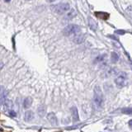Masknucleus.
<instances>
[{"mask_svg":"<svg viewBox=\"0 0 132 132\" xmlns=\"http://www.w3.org/2000/svg\"><path fill=\"white\" fill-rule=\"evenodd\" d=\"M84 39H85V37H84V35L83 34V33H80V34H78V35L75 36L74 37H73V42H75L76 44H81L84 42Z\"/></svg>","mask_w":132,"mask_h":132,"instance_id":"obj_7","label":"nucleus"},{"mask_svg":"<svg viewBox=\"0 0 132 132\" xmlns=\"http://www.w3.org/2000/svg\"><path fill=\"white\" fill-rule=\"evenodd\" d=\"M10 1H11V0H5V2H7V3H9Z\"/></svg>","mask_w":132,"mask_h":132,"instance_id":"obj_25","label":"nucleus"},{"mask_svg":"<svg viewBox=\"0 0 132 132\" xmlns=\"http://www.w3.org/2000/svg\"><path fill=\"white\" fill-rule=\"evenodd\" d=\"M7 100V91L4 87H1V104L4 105V101Z\"/></svg>","mask_w":132,"mask_h":132,"instance_id":"obj_10","label":"nucleus"},{"mask_svg":"<svg viewBox=\"0 0 132 132\" xmlns=\"http://www.w3.org/2000/svg\"><path fill=\"white\" fill-rule=\"evenodd\" d=\"M53 1H55V0H48V2H50V3L53 2Z\"/></svg>","mask_w":132,"mask_h":132,"instance_id":"obj_24","label":"nucleus"},{"mask_svg":"<svg viewBox=\"0 0 132 132\" xmlns=\"http://www.w3.org/2000/svg\"><path fill=\"white\" fill-rule=\"evenodd\" d=\"M109 37H111V38L114 39L115 40H117V38L116 37H114V36H109Z\"/></svg>","mask_w":132,"mask_h":132,"instance_id":"obj_22","label":"nucleus"},{"mask_svg":"<svg viewBox=\"0 0 132 132\" xmlns=\"http://www.w3.org/2000/svg\"><path fill=\"white\" fill-rule=\"evenodd\" d=\"M105 58H106V55H99V56H97V57L95 59V61H94V63L102 62V61L104 60Z\"/></svg>","mask_w":132,"mask_h":132,"instance_id":"obj_17","label":"nucleus"},{"mask_svg":"<svg viewBox=\"0 0 132 132\" xmlns=\"http://www.w3.org/2000/svg\"><path fill=\"white\" fill-rule=\"evenodd\" d=\"M47 119H48L49 122L52 125L56 126V125H58V121H57V118H56V116L55 115V113H53V112L49 113V114L47 115Z\"/></svg>","mask_w":132,"mask_h":132,"instance_id":"obj_5","label":"nucleus"},{"mask_svg":"<svg viewBox=\"0 0 132 132\" xmlns=\"http://www.w3.org/2000/svg\"><path fill=\"white\" fill-rule=\"evenodd\" d=\"M71 111H72V117H73V121H78L79 120V116H78V109L76 108V106H73L71 108Z\"/></svg>","mask_w":132,"mask_h":132,"instance_id":"obj_8","label":"nucleus"},{"mask_svg":"<svg viewBox=\"0 0 132 132\" xmlns=\"http://www.w3.org/2000/svg\"><path fill=\"white\" fill-rule=\"evenodd\" d=\"M64 35L68 36V37H74L75 36L78 35V34L81 33V29H80V27L78 25L70 24L64 29Z\"/></svg>","mask_w":132,"mask_h":132,"instance_id":"obj_2","label":"nucleus"},{"mask_svg":"<svg viewBox=\"0 0 132 132\" xmlns=\"http://www.w3.org/2000/svg\"><path fill=\"white\" fill-rule=\"evenodd\" d=\"M129 125H130V127L132 129V120H130V121H129Z\"/></svg>","mask_w":132,"mask_h":132,"instance_id":"obj_23","label":"nucleus"},{"mask_svg":"<svg viewBox=\"0 0 132 132\" xmlns=\"http://www.w3.org/2000/svg\"><path fill=\"white\" fill-rule=\"evenodd\" d=\"M76 15L77 14H76V12H75L74 9H71L70 12H67V14H66V18H68V19H73Z\"/></svg>","mask_w":132,"mask_h":132,"instance_id":"obj_13","label":"nucleus"},{"mask_svg":"<svg viewBox=\"0 0 132 132\" xmlns=\"http://www.w3.org/2000/svg\"><path fill=\"white\" fill-rule=\"evenodd\" d=\"M88 24H89V27H90V29L92 30V31H96V30L97 29V22H96L94 19H92V18H88Z\"/></svg>","mask_w":132,"mask_h":132,"instance_id":"obj_9","label":"nucleus"},{"mask_svg":"<svg viewBox=\"0 0 132 132\" xmlns=\"http://www.w3.org/2000/svg\"><path fill=\"white\" fill-rule=\"evenodd\" d=\"M115 33L119 34V35H124V34H125V31H123V30H117V31H115Z\"/></svg>","mask_w":132,"mask_h":132,"instance_id":"obj_20","label":"nucleus"},{"mask_svg":"<svg viewBox=\"0 0 132 132\" xmlns=\"http://www.w3.org/2000/svg\"><path fill=\"white\" fill-rule=\"evenodd\" d=\"M125 12H126V14L130 18H132V7L131 6H129V7H127L126 8H125Z\"/></svg>","mask_w":132,"mask_h":132,"instance_id":"obj_18","label":"nucleus"},{"mask_svg":"<svg viewBox=\"0 0 132 132\" xmlns=\"http://www.w3.org/2000/svg\"><path fill=\"white\" fill-rule=\"evenodd\" d=\"M93 101L98 107H103L104 104V97L103 91L99 86H95L93 89Z\"/></svg>","mask_w":132,"mask_h":132,"instance_id":"obj_1","label":"nucleus"},{"mask_svg":"<svg viewBox=\"0 0 132 132\" xmlns=\"http://www.w3.org/2000/svg\"><path fill=\"white\" fill-rule=\"evenodd\" d=\"M26 1H30V0H26Z\"/></svg>","mask_w":132,"mask_h":132,"instance_id":"obj_26","label":"nucleus"},{"mask_svg":"<svg viewBox=\"0 0 132 132\" xmlns=\"http://www.w3.org/2000/svg\"><path fill=\"white\" fill-rule=\"evenodd\" d=\"M121 112L123 114H128V115H132V107H126L123 108L121 110Z\"/></svg>","mask_w":132,"mask_h":132,"instance_id":"obj_16","label":"nucleus"},{"mask_svg":"<svg viewBox=\"0 0 132 132\" xmlns=\"http://www.w3.org/2000/svg\"><path fill=\"white\" fill-rule=\"evenodd\" d=\"M31 103H32V99H31V97H28L23 102V106H24V108H29L31 106Z\"/></svg>","mask_w":132,"mask_h":132,"instance_id":"obj_11","label":"nucleus"},{"mask_svg":"<svg viewBox=\"0 0 132 132\" xmlns=\"http://www.w3.org/2000/svg\"><path fill=\"white\" fill-rule=\"evenodd\" d=\"M9 114H10V116H12V117H14L17 116V114H16V112L14 111H9Z\"/></svg>","mask_w":132,"mask_h":132,"instance_id":"obj_21","label":"nucleus"},{"mask_svg":"<svg viewBox=\"0 0 132 132\" xmlns=\"http://www.w3.org/2000/svg\"><path fill=\"white\" fill-rule=\"evenodd\" d=\"M115 84L118 88H124L128 84V75L125 72H121L115 78Z\"/></svg>","mask_w":132,"mask_h":132,"instance_id":"obj_3","label":"nucleus"},{"mask_svg":"<svg viewBox=\"0 0 132 132\" xmlns=\"http://www.w3.org/2000/svg\"><path fill=\"white\" fill-rule=\"evenodd\" d=\"M70 9L69 4H59L52 7V10L57 14H63L64 12H69Z\"/></svg>","mask_w":132,"mask_h":132,"instance_id":"obj_4","label":"nucleus"},{"mask_svg":"<svg viewBox=\"0 0 132 132\" xmlns=\"http://www.w3.org/2000/svg\"><path fill=\"white\" fill-rule=\"evenodd\" d=\"M37 111H38V114L40 117H44L45 114V107L44 106H39V108L37 109Z\"/></svg>","mask_w":132,"mask_h":132,"instance_id":"obj_14","label":"nucleus"},{"mask_svg":"<svg viewBox=\"0 0 132 132\" xmlns=\"http://www.w3.org/2000/svg\"><path fill=\"white\" fill-rule=\"evenodd\" d=\"M33 117H34V115H33L32 111H26V112H25L24 118H25V121H31Z\"/></svg>","mask_w":132,"mask_h":132,"instance_id":"obj_12","label":"nucleus"},{"mask_svg":"<svg viewBox=\"0 0 132 132\" xmlns=\"http://www.w3.org/2000/svg\"><path fill=\"white\" fill-rule=\"evenodd\" d=\"M111 61H112L113 63H117L119 59V55L116 52H111Z\"/></svg>","mask_w":132,"mask_h":132,"instance_id":"obj_15","label":"nucleus"},{"mask_svg":"<svg viewBox=\"0 0 132 132\" xmlns=\"http://www.w3.org/2000/svg\"><path fill=\"white\" fill-rule=\"evenodd\" d=\"M6 107H7V109H9V108L12 107V101H10V100H6Z\"/></svg>","mask_w":132,"mask_h":132,"instance_id":"obj_19","label":"nucleus"},{"mask_svg":"<svg viewBox=\"0 0 132 132\" xmlns=\"http://www.w3.org/2000/svg\"><path fill=\"white\" fill-rule=\"evenodd\" d=\"M95 16L99 19L105 20V21L109 18V13L104 12H95Z\"/></svg>","mask_w":132,"mask_h":132,"instance_id":"obj_6","label":"nucleus"}]
</instances>
